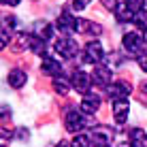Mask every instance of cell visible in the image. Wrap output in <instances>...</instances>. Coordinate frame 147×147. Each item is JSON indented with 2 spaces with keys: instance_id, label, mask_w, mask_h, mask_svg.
I'll list each match as a JSON object with an SVG mask.
<instances>
[{
  "instance_id": "cell-22",
  "label": "cell",
  "mask_w": 147,
  "mask_h": 147,
  "mask_svg": "<svg viewBox=\"0 0 147 147\" xmlns=\"http://www.w3.org/2000/svg\"><path fill=\"white\" fill-rule=\"evenodd\" d=\"M136 62H139V66L147 73V49H141V51L136 53Z\"/></svg>"
},
{
  "instance_id": "cell-26",
  "label": "cell",
  "mask_w": 147,
  "mask_h": 147,
  "mask_svg": "<svg viewBox=\"0 0 147 147\" xmlns=\"http://www.w3.org/2000/svg\"><path fill=\"white\" fill-rule=\"evenodd\" d=\"M7 143H9V132L2 130V147H7Z\"/></svg>"
},
{
  "instance_id": "cell-6",
  "label": "cell",
  "mask_w": 147,
  "mask_h": 147,
  "mask_svg": "<svg viewBox=\"0 0 147 147\" xmlns=\"http://www.w3.org/2000/svg\"><path fill=\"white\" fill-rule=\"evenodd\" d=\"M132 92V88H130V83H126V81H117V83H111L109 85V98L113 100V102H117V100H126Z\"/></svg>"
},
{
  "instance_id": "cell-9",
  "label": "cell",
  "mask_w": 147,
  "mask_h": 147,
  "mask_svg": "<svg viewBox=\"0 0 147 147\" xmlns=\"http://www.w3.org/2000/svg\"><path fill=\"white\" fill-rule=\"evenodd\" d=\"M92 79H94L98 85L109 88V85H111V79H113V73H111V68L105 66V64H96V68H94V73H92Z\"/></svg>"
},
{
  "instance_id": "cell-15",
  "label": "cell",
  "mask_w": 147,
  "mask_h": 147,
  "mask_svg": "<svg viewBox=\"0 0 147 147\" xmlns=\"http://www.w3.org/2000/svg\"><path fill=\"white\" fill-rule=\"evenodd\" d=\"M132 147H147V134L145 130L141 128H134L132 132H130V141H128Z\"/></svg>"
},
{
  "instance_id": "cell-13",
  "label": "cell",
  "mask_w": 147,
  "mask_h": 147,
  "mask_svg": "<svg viewBox=\"0 0 147 147\" xmlns=\"http://www.w3.org/2000/svg\"><path fill=\"white\" fill-rule=\"evenodd\" d=\"M26 81H28V75L24 73L22 68H13L11 73H9V83H11V88H15V90L24 88Z\"/></svg>"
},
{
  "instance_id": "cell-20",
  "label": "cell",
  "mask_w": 147,
  "mask_h": 147,
  "mask_svg": "<svg viewBox=\"0 0 147 147\" xmlns=\"http://www.w3.org/2000/svg\"><path fill=\"white\" fill-rule=\"evenodd\" d=\"M124 4H126V7H128L134 15L141 13V11H145V0H124Z\"/></svg>"
},
{
  "instance_id": "cell-19",
  "label": "cell",
  "mask_w": 147,
  "mask_h": 147,
  "mask_svg": "<svg viewBox=\"0 0 147 147\" xmlns=\"http://www.w3.org/2000/svg\"><path fill=\"white\" fill-rule=\"evenodd\" d=\"M134 26L141 30V32H147V11H141V13H136L134 15Z\"/></svg>"
},
{
  "instance_id": "cell-1",
  "label": "cell",
  "mask_w": 147,
  "mask_h": 147,
  "mask_svg": "<svg viewBox=\"0 0 147 147\" xmlns=\"http://www.w3.org/2000/svg\"><path fill=\"white\" fill-rule=\"evenodd\" d=\"M88 119H85V113L83 111H75V109H68L66 115H64V126H66L68 132H81L85 128Z\"/></svg>"
},
{
  "instance_id": "cell-12",
  "label": "cell",
  "mask_w": 147,
  "mask_h": 147,
  "mask_svg": "<svg viewBox=\"0 0 147 147\" xmlns=\"http://www.w3.org/2000/svg\"><path fill=\"white\" fill-rule=\"evenodd\" d=\"M128 113H130L128 100H117V102H113V117H115L117 124H124V121L128 119Z\"/></svg>"
},
{
  "instance_id": "cell-10",
  "label": "cell",
  "mask_w": 147,
  "mask_h": 147,
  "mask_svg": "<svg viewBox=\"0 0 147 147\" xmlns=\"http://www.w3.org/2000/svg\"><path fill=\"white\" fill-rule=\"evenodd\" d=\"M100 109V96L98 94H85V98L81 100V111L85 115H94Z\"/></svg>"
},
{
  "instance_id": "cell-7",
  "label": "cell",
  "mask_w": 147,
  "mask_h": 147,
  "mask_svg": "<svg viewBox=\"0 0 147 147\" xmlns=\"http://www.w3.org/2000/svg\"><path fill=\"white\" fill-rule=\"evenodd\" d=\"M121 45H124L126 51H130V53L136 55L141 49H143V36L136 34V32H126L124 38H121Z\"/></svg>"
},
{
  "instance_id": "cell-27",
  "label": "cell",
  "mask_w": 147,
  "mask_h": 147,
  "mask_svg": "<svg viewBox=\"0 0 147 147\" xmlns=\"http://www.w3.org/2000/svg\"><path fill=\"white\" fill-rule=\"evenodd\" d=\"M22 0H4V4H11V7H17Z\"/></svg>"
},
{
  "instance_id": "cell-5",
  "label": "cell",
  "mask_w": 147,
  "mask_h": 147,
  "mask_svg": "<svg viewBox=\"0 0 147 147\" xmlns=\"http://www.w3.org/2000/svg\"><path fill=\"white\" fill-rule=\"evenodd\" d=\"M70 83L79 94H90V90H92V77L83 70H75L73 77H70Z\"/></svg>"
},
{
  "instance_id": "cell-11",
  "label": "cell",
  "mask_w": 147,
  "mask_h": 147,
  "mask_svg": "<svg viewBox=\"0 0 147 147\" xmlns=\"http://www.w3.org/2000/svg\"><path fill=\"white\" fill-rule=\"evenodd\" d=\"M32 34H34V36H38V38H43L45 43H47V40L53 38V26H51V24H47V22H36V24H34V28H32Z\"/></svg>"
},
{
  "instance_id": "cell-3",
  "label": "cell",
  "mask_w": 147,
  "mask_h": 147,
  "mask_svg": "<svg viewBox=\"0 0 147 147\" xmlns=\"http://www.w3.org/2000/svg\"><path fill=\"white\" fill-rule=\"evenodd\" d=\"M105 58H107V55H105V49H102V45H100L98 40H92V43L85 45V49H83V60H85L88 64H100Z\"/></svg>"
},
{
  "instance_id": "cell-30",
  "label": "cell",
  "mask_w": 147,
  "mask_h": 147,
  "mask_svg": "<svg viewBox=\"0 0 147 147\" xmlns=\"http://www.w3.org/2000/svg\"><path fill=\"white\" fill-rule=\"evenodd\" d=\"M145 92H147V83H145Z\"/></svg>"
},
{
  "instance_id": "cell-29",
  "label": "cell",
  "mask_w": 147,
  "mask_h": 147,
  "mask_svg": "<svg viewBox=\"0 0 147 147\" xmlns=\"http://www.w3.org/2000/svg\"><path fill=\"white\" fill-rule=\"evenodd\" d=\"M55 147H68L66 143H58V145H55Z\"/></svg>"
},
{
  "instance_id": "cell-4",
  "label": "cell",
  "mask_w": 147,
  "mask_h": 147,
  "mask_svg": "<svg viewBox=\"0 0 147 147\" xmlns=\"http://www.w3.org/2000/svg\"><path fill=\"white\" fill-rule=\"evenodd\" d=\"M55 26H58V30L64 34V36H68V34H73V32H77V30H79V19L73 17L68 11H64V13L58 17Z\"/></svg>"
},
{
  "instance_id": "cell-21",
  "label": "cell",
  "mask_w": 147,
  "mask_h": 147,
  "mask_svg": "<svg viewBox=\"0 0 147 147\" xmlns=\"http://www.w3.org/2000/svg\"><path fill=\"white\" fill-rule=\"evenodd\" d=\"M90 145H92L90 134H77L73 139V145H70V147H90Z\"/></svg>"
},
{
  "instance_id": "cell-18",
  "label": "cell",
  "mask_w": 147,
  "mask_h": 147,
  "mask_svg": "<svg viewBox=\"0 0 147 147\" xmlns=\"http://www.w3.org/2000/svg\"><path fill=\"white\" fill-rule=\"evenodd\" d=\"M79 30H85L88 34H100V32H102V28H100L98 24H92V22H81V19H79Z\"/></svg>"
},
{
  "instance_id": "cell-14",
  "label": "cell",
  "mask_w": 147,
  "mask_h": 147,
  "mask_svg": "<svg viewBox=\"0 0 147 147\" xmlns=\"http://www.w3.org/2000/svg\"><path fill=\"white\" fill-rule=\"evenodd\" d=\"M43 73L58 77V75H62V64H60L58 60H53V58H45L43 60Z\"/></svg>"
},
{
  "instance_id": "cell-16",
  "label": "cell",
  "mask_w": 147,
  "mask_h": 147,
  "mask_svg": "<svg viewBox=\"0 0 147 147\" xmlns=\"http://www.w3.org/2000/svg\"><path fill=\"white\" fill-rule=\"evenodd\" d=\"M70 85H73V83H70V81L64 77V75H58V77L53 79V90H55L58 94H62V96H64V94H68Z\"/></svg>"
},
{
  "instance_id": "cell-23",
  "label": "cell",
  "mask_w": 147,
  "mask_h": 147,
  "mask_svg": "<svg viewBox=\"0 0 147 147\" xmlns=\"http://www.w3.org/2000/svg\"><path fill=\"white\" fill-rule=\"evenodd\" d=\"M90 4V0H73V7H75V11H83L85 7Z\"/></svg>"
},
{
  "instance_id": "cell-24",
  "label": "cell",
  "mask_w": 147,
  "mask_h": 147,
  "mask_svg": "<svg viewBox=\"0 0 147 147\" xmlns=\"http://www.w3.org/2000/svg\"><path fill=\"white\" fill-rule=\"evenodd\" d=\"M100 2H102L107 9H111V11H115V9H117V2H115V0H100Z\"/></svg>"
},
{
  "instance_id": "cell-25",
  "label": "cell",
  "mask_w": 147,
  "mask_h": 147,
  "mask_svg": "<svg viewBox=\"0 0 147 147\" xmlns=\"http://www.w3.org/2000/svg\"><path fill=\"white\" fill-rule=\"evenodd\" d=\"M17 139H19V141H26V139H28V130H26V128H19V130H17Z\"/></svg>"
},
{
  "instance_id": "cell-2",
  "label": "cell",
  "mask_w": 147,
  "mask_h": 147,
  "mask_svg": "<svg viewBox=\"0 0 147 147\" xmlns=\"http://www.w3.org/2000/svg\"><path fill=\"white\" fill-rule=\"evenodd\" d=\"M55 51H58L60 58H64V60H73L75 55L79 53V45L75 43L70 36H62V38H58L55 40Z\"/></svg>"
},
{
  "instance_id": "cell-17",
  "label": "cell",
  "mask_w": 147,
  "mask_h": 147,
  "mask_svg": "<svg viewBox=\"0 0 147 147\" xmlns=\"http://www.w3.org/2000/svg\"><path fill=\"white\" fill-rule=\"evenodd\" d=\"M115 17L119 19V22H130V19H134V13L130 11L126 4H117V9H115Z\"/></svg>"
},
{
  "instance_id": "cell-8",
  "label": "cell",
  "mask_w": 147,
  "mask_h": 147,
  "mask_svg": "<svg viewBox=\"0 0 147 147\" xmlns=\"http://www.w3.org/2000/svg\"><path fill=\"white\" fill-rule=\"evenodd\" d=\"M90 139H92L94 147H111V143H113V136H111L109 128H96L94 132L90 134Z\"/></svg>"
},
{
  "instance_id": "cell-28",
  "label": "cell",
  "mask_w": 147,
  "mask_h": 147,
  "mask_svg": "<svg viewBox=\"0 0 147 147\" xmlns=\"http://www.w3.org/2000/svg\"><path fill=\"white\" fill-rule=\"evenodd\" d=\"M119 147H132V145H130V143H121Z\"/></svg>"
}]
</instances>
